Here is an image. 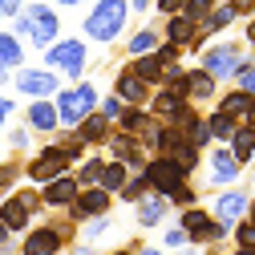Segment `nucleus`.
Returning <instances> with one entry per match:
<instances>
[{"label": "nucleus", "instance_id": "9d476101", "mask_svg": "<svg viewBox=\"0 0 255 255\" xmlns=\"http://www.w3.org/2000/svg\"><path fill=\"white\" fill-rule=\"evenodd\" d=\"M243 170L247 166H239L235 158H231V150H227V142H211L207 146V190H219V186H231V182H243Z\"/></svg>", "mask_w": 255, "mask_h": 255}, {"label": "nucleus", "instance_id": "f03ea898", "mask_svg": "<svg viewBox=\"0 0 255 255\" xmlns=\"http://www.w3.org/2000/svg\"><path fill=\"white\" fill-rule=\"evenodd\" d=\"M247 49H251L247 41H207V45L195 49V57L219 85H231V77L247 65V61H255V53H247Z\"/></svg>", "mask_w": 255, "mask_h": 255}, {"label": "nucleus", "instance_id": "603ef678", "mask_svg": "<svg viewBox=\"0 0 255 255\" xmlns=\"http://www.w3.org/2000/svg\"><path fill=\"white\" fill-rule=\"evenodd\" d=\"M130 12H138V16H146V12H150V0H130Z\"/></svg>", "mask_w": 255, "mask_h": 255}, {"label": "nucleus", "instance_id": "f3484780", "mask_svg": "<svg viewBox=\"0 0 255 255\" xmlns=\"http://www.w3.org/2000/svg\"><path fill=\"white\" fill-rule=\"evenodd\" d=\"M24 126L41 138H53L61 130V118H57V102L53 98H28L24 106Z\"/></svg>", "mask_w": 255, "mask_h": 255}, {"label": "nucleus", "instance_id": "a18cd8bd", "mask_svg": "<svg viewBox=\"0 0 255 255\" xmlns=\"http://www.w3.org/2000/svg\"><path fill=\"white\" fill-rule=\"evenodd\" d=\"M182 4H186V0H150V8H154L158 16H170V12H182Z\"/></svg>", "mask_w": 255, "mask_h": 255}, {"label": "nucleus", "instance_id": "58836bf2", "mask_svg": "<svg viewBox=\"0 0 255 255\" xmlns=\"http://www.w3.org/2000/svg\"><path fill=\"white\" fill-rule=\"evenodd\" d=\"M33 130H28V126L20 122V126H12V130H8V146H12V154H28V150H33Z\"/></svg>", "mask_w": 255, "mask_h": 255}, {"label": "nucleus", "instance_id": "c756f323", "mask_svg": "<svg viewBox=\"0 0 255 255\" xmlns=\"http://www.w3.org/2000/svg\"><path fill=\"white\" fill-rule=\"evenodd\" d=\"M219 110H227L231 118H247V106H251V93H243L239 85H227V89H219V98H215Z\"/></svg>", "mask_w": 255, "mask_h": 255}, {"label": "nucleus", "instance_id": "f257e3e1", "mask_svg": "<svg viewBox=\"0 0 255 255\" xmlns=\"http://www.w3.org/2000/svg\"><path fill=\"white\" fill-rule=\"evenodd\" d=\"M130 0H89V12L81 20V37L89 45H118L126 37V28H130Z\"/></svg>", "mask_w": 255, "mask_h": 255}, {"label": "nucleus", "instance_id": "4468645a", "mask_svg": "<svg viewBox=\"0 0 255 255\" xmlns=\"http://www.w3.org/2000/svg\"><path fill=\"white\" fill-rule=\"evenodd\" d=\"M102 150H106V158H118V162H126L130 170H142L146 166V146H142V138L138 134H130V130H110V138L102 142Z\"/></svg>", "mask_w": 255, "mask_h": 255}, {"label": "nucleus", "instance_id": "a211bd4d", "mask_svg": "<svg viewBox=\"0 0 255 255\" xmlns=\"http://www.w3.org/2000/svg\"><path fill=\"white\" fill-rule=\"evenodd\" d=\"M150 89H154V85H146V81L130 69V61L114 73V85H110V93H118L126 106H146V102H150Z\"/></svg>", "mask_w": 255, "mask_h": 255}, {"label": "nucleus", "instance_id": "393cba45", "mask_svg": "<svg viewBox=\"0 0 255 255\" xmlns=\"http://www.w3.org/2000/svg\"><path fill=\"white\" fill-rule=\"evenodd\" d=\"M102 166H106V150L93 146L85 158H77V162H73V178H77L81 186H93V182L102 178Z\"/></svg>", "mask_w": 255, "mask_h": 255}, {"label": "nucleus", "instance_id": "5701e85b", "mask_svg": "<svg viewBox=\"0 0 255 255\" xmlns=\"http://www.w3.org/2000/svg\"><path fill=\"white\" fill-rule=\"evenodd\" d=\"M73 130H77V134L85 138V146L93 150V146H102V142L110 138V130H114V118H106L102 110H89V114H85V118L73 126Z\"/></svg>", "mask_w": 255, "mask_h": 255}, {"label": "nucleus", "instance_id": "f8f14e48", "mask_svg": "<svg viewBox=\"0 0 255 255\" xmlns=\"http://www.w3.org/2000/svg\"><path fill=\"white\" fill-rule=\"evenodd\" d=\"M247 199H251V182H231V186H219L215 199H211V215L219 223H227V227H235V223L247 215Z\"/></svg>", "mask_w": 255, "mask_h": 255}, {"label": "nucleus", "instance_id": "6e6d98bb", "mask_svg": "<svg viewBox=\"0 0 255 255\" xmlns=\"http://www.w3.org/2000/svg\"><path fill=\"white\" fill-rule=\"evenodd\" d=\"M0 85H8V69L4 65H0Z\"/></svg>", "mask_w": 255, "mask_h": 255}, {"label": "nucleus", "instance_id": "2f4dec72", "mask_svg": "<svg viewBox=\"0 0 255 255\" xmlns=\"http://www.w3.org/2000/svg\"><path fill=\"white\" fill-rule=\"evenodd\" d=\"M130 174H134V170L126 166V162H118V158H106V166H102V178H98V182L110 190V195H118V190H122V182L130 178Z\"/></svg>", "mask_w": 255, "mask_h": 255}, {"label": "nucleus", "instance_id": "49530a36", "mask_svg": "<svg viewBox=\"0 0 255 255\" xmlns=\"http://www.w3.org/2000/svg\"><path fill=\"white\" fill-rule=\"evenodd\" d=\"M227 4H231V12L243 20V16H251L255 12V0H227Z\"/></svg>", "mask_w": 255, "mask_h": 255}, {"label": "nucleus", "instance_id": "1a4fd4ad", "mask_svg": "<svg viewBox=\"0 0 255 255\" xmlns=\"http://www.w3.org/2000/svg\"><path fill=\"white\" fill-rule=\"evenodd\" d=\"M69 235H73V223H33L24 235H20V247L24 255H57L69 247Z\"/></svg>", "mask_w": 255, "mask_h": 255}, {"label": "nucleus", "instance_id": "5fc2aeb1", "mask_svg": "<svg viewBox=\"0 0 255 255\" xmlns=\"http://www.w3.org/2000/svg\"><path fill=\"white\" fill-rule=\"evenodd\" d=\"M243 122H251V126H255V93H251V106H247V118H243Z\"/></svg>", "mask_w": 255, "mask_h": 255}, {"label": "nucleus", "instance_id": "0eeeda50", "mask_svg": "<svg viewBox=\"0 0 255 255\" xmlns=\"http://www.w3.org/2000/svg\"><path fill=\"white\" fill-rule=\"evenodd\" d=\"M61 170H73V158H69V150H65L61 138H49L37 154L24 158V182H33V186L49 182V178L61 174Z\"/></svg>", "mask_w": 255, "mask_h": 255}, {"label": "nucleus", "instance_id": "79ce46f5", "mask_svg": "<svg viewBox=\"0 0 255 255\" xmlns=\"http://www.w3.org/2000/svg\"><path fill=\"white\" fill-rule=\"evenodd\" d=\"M162 247H166V251H182V247H186V231H182V223H174V227L162 231Z\"/></svg>", "mask_w": 255, "mask_h": 255}, {"label": "nucleus", "instance_id": "2eb2a0df", "mask_svg": "<svg viewBox=\"0 0 255 255\" xmlns=\"http://www.w3.org/2000/svg\"><path fill=\"white\" fill-rule=\"evenodd\" d=\"M65 211H69V223H85V219H93V215L114 211V195H110L102 182H93V186H81V190H77L73 203H69Z\"/></svg>", "mask_w": 255, "mask_h": 255}, {"label": "nucleus", "instance_id": "6ab92c4d", "mask_svg": "<svg viewBox=\"0 0 255 255\" xmlns=\"http://www.w3.org/2000/svg\"><path fill=\"white\" fill-rule=\"evenodd\" d=\"M166 215H170V199H166V195H158V190H146V195L134 203V219H138V227H142V231L162 227Z\"/></svg>", "mask_w": 255, "mask_h": 255}, {"label": "nucleus", "instance_id": "4d7b16f0", "mask_svg": "<svg viewBox=\"0 0 255 255\" xmlns=\"http://www.w3.org/2000/svg\"><path fill=\"white\" fill-rule=\"evenodd\" d=\"M0 20H4V12H0Z\"/></svg>", "mask_w": 255, "mask_h": 255}, {"label": "nucleus", "instance_id": "6e6552de", "mask_svg": "<svg viewBox=\"0 0 255 255\" xmlns=\"http://www.w3.org/2000/svg\"><path fill=\"white\" fill-rule=\"evenodd\" d=\"M24 16H28V33L24 45H33L37 53L49 49L61 37V8L57 4H41V0H24Z\"/></svg>", "mask_w": 255, "mask_h": 255}, {"label": "nucleus", "instance_id": "72a5a7b5", "mask_svg": "<svg viewBox=\"0 0 255 255\" xmlns=\"http://www.w3.org/2000/svg\"><path fill=\"white\" fill-rule=\"evenodd\" d=\"M77 227H81V239H85V243H98V239H106V235L114 231V219H110V211H106V215H93V219L77 223Z\"/></svg>", "mask_w": 255, "mask_h": 255}, {"label": "nucleus", "instance_id": "9b49d317", "mask_svg": "<svg viewBox=\"0 0 255 255\" xmlns=\"http://www.w3.org/2000/svg\"><path fill=\"white\" fill-rule=\"evenodd\" d=\"M65 85L49 65H20L12 69V89L20 93V98H53V93Z\"/></svg>", "mask_w": 255, "mask_h": 255}, {"label": "nucleus", "instance_id": "473e14b6", "mask_svg": "<svg viewBox=\"0 0 255 255\" xmlns=\"http://www.w3.org/2000/svg\"><path fill=\"white\" fill-rule=\"evenodd\" d=\"M146 190H150V182H146V174L142 170H134L130 178H126L122 182V190H118V195H114V203H126V207H134L142 195H146Z\"/></svg>", "mask_w": 255, "mask_h": 255}, {"label": "nucleus", "instance_id": "f704fd0d", "mask_svg": "<svg viewBox=\"0 0 255 255\" xmlns=\"http://www.w3.org/2000/svg\"><path fill=\"white\" fill-rule=\"evenodd\" d=\"M235 122H239V118H231L227 110H219V106L207 114V126H211V138H215V142H227L231 130H235Z\"/></svg>", "mask_w": 255, "mask_h": 255}, {"label": "nucleus", "instance_id": "dca6fc26", "mask_svg": "<svg viewBox=\"0 0 255 255\" xmlns=\"http://www.w3.org/2000/svg\"><path fill=\"white\" fill-rule=\"evenodd\" d=\"M37 190H41V203H45V211H65V207L73 203V195L81 190V182L73 178V170H61V174H53L49 182H41Z\"/></svg>", "mask_w": 255, "mask_h": 255}, {"label": "nucleus", "instance_id": "c85d7f7f", "mask_svg": "<svg viewBox=\"0 0 255 255\" xmlns=\"http://www.w3.org/2000/svg\"><path fill=\"white\" fill-rule=\"evenodd\" d=\"M130 69H134V73H138L146 85H158V81H162V69H166V65H162V61H158V53L150 49V53L130 57Z\"/></svg>", "mask_w": 255, "mask_h": 255}, {"label": "nucleus", "instance_id": "ea45409f", "mask_svg": "<svg viewBox=\"0 0 255 255\" xmlns=\"http://www.w3.org/2000/svg\"><path fill=\"white\" fill-rule=\"evenodd\" d=\"M154 53H158V61H162V65H170V61H182V57H186V49L174 45V41H166V37L154 45Z\"/></svg>", "mask_w": 255, "mask_h": 255}, {"label": "nucleus", "instance_id": "09e8293b", "mask_svg": "<svg viewBox=\"0 0 255 255\" xmlns=\"http://www.w3.org/2000/svg\"><path fill=\"white\" fill-rule=\"evenodd\" d=\"M24 8V0H0V12H4V20L12 16V12H20Z\"/></svg>", "mask_w": 255, "mask_h": 255}, {"label": "nucleus", "instance_id": "423d86ee", "mask_svg": "<svg viewBox=\"0 0 255 255\" xmlns=\"http://www.w3.org/2000/svg\"><path fill=\"white\" fill-rule=\"evenodd\" d=\"M98 98H102V89L93 85V81H65L57 93H53V102H57V118L65 130H73V126L89 114V110H98Z\"/></svg>", "mask_w": 255, "mask_h": 255}, {"label": "nucleus", "instance_id": "ddd939ff", "mask_svg": "<svg viewBox=\"0 0 255 255\" xmlns=\"http://www.w3.org/2000/svg\"><path fill=\"white\" fill-rule=\"evenodd\" d=\"M142 174H146L150 190H158V195H166V199H170V190H174V186H182V182L190 178L170 154H150V158H146V166H142Z\"/></svg>", "mask_w": 255, "mask_h": 255}, {"label": "nucleus", "instance_id": "8fccbe9b", "mask_svg": "<svg viewBox=\"0 0 255 255\" xmlns=\"http://www.w3.org/2000/svg\"><path fill=\"white\" fill-rule=\"evenodd\" d=\"M12 239H16V235L4 227V223H0V251H12Z\"/></svg>", "mask_w": 255, "mask_h": 255}, {"label": "nucleus", "instance_id": "bb28decb", "mask_svg": "<svg viewBox=\"0 0 255 255\" xmlns=\"http://www.w3.org/2000/svg\"><path fill=\"white\" fill-rule=\"evenodd\" d=\"M158 41H162V33H158V24H138L130 37H126V57H138V53H150Z\"/></svg>", "mask_w": 255, "mask_h": 255}, {"label": "nucleus", "instance_id": "b1692460", "mask_svg": "<svg viewBox=\"0 0 255 255\" xmlns=\"http://www.w3.org/2000/svg\"><path fill=\"white\" fill-rule=\"evenodd\" d=\"M186 89H190V102H195V106H207V102L219 98V81H215L203 65L186 69Z\"/></svg>", "mask_w": 255, "mask_h": 255}, {"label": "nucleus", "instance_id": "4be33fe9", "mask_svg": "<svg viewBox=\"0 0 255 255\" xmlns=\"http://www.w3.org/2000/svg\"><path fill=\"white\" fill-rule=\"evenodd\" d=\"M227 150H231V158L239 166H251L255 162V126L251 122H235V130H231V138H227Z\"/></svg>", "mask_w": 255, "mask_h": 255}, {"label": "nucleus", "instance_id": "a878e982", "mask_svg": "<svg viewBox=\"0 0 255 255\" xmlns=\"http://www.w3.org/2000/svg\"><path fill=\"white\" fill-rule=\"evenodd\" d=\"M0 65H4L8 73L24 65V41L12 33V28H0Z\"/></svg>", "mask_w": 255, "mask_h": 255}, {"label": "nucleus", "instance_id": "37998d69", "mask_svg": "<svg viewBox=\"0 0 255 255\" xmlns=\"http://www.w3.org/2000/svg\"><path fill=\"white\" fill-rule=\"evenodd\" d=\"M231 85H239L243 93H255V61H247V65L231 77Z\"/></svg>", "mask_w": 255, "mask_h": 255}, {"label": "nucleus", "instance_id": "20e7f679", "mask_svg": "<svg viewBox=\"0 0 255 255\" xmlns=\"http://www.w3.org/2000/svg\"><path fill=\"white\" fill-rule=\"evenodd\" d=\"M41 211H45V203H41V190L33 182H24V186L0 195V223H4L12 235H24L41 219Z\"/></svg>", "mask_w": 255, "mask_h": 255}, {"label": "nucleus", "instance_id": "c9c22d12", "mask_svg": "<svg viewBox=\"0 0 255 255\" xmlns=\"http://www.w3.org/2000/svg\"><path fill=\"white\" fill-rule=\"evenodd\" d=\"M231 239H235V251L239 255H255V223L251 219H239L231 227Z\"/></svg>", "mask_w": 255, "mask_h": 255}, {"label": "nucleus", "instance_id": "864d4df0", "mask_svg": "<svg viewBox=\"0 0 255 255\" xmlns=\"http://www.w3.org/2000/svg\"><path fill=\"white\" fill-rule=\"evenodd\" d=\"M243 219H251V223H255V190H251V199H247V215H243Z\"/></svg>", "mask_w": 255, "mask_h": 255}, {"label": "nucleus", "instance_id": "7ed1b4c3", "mask_svg": "<svg viewBox=\"0 0 255 255\" xmlns=\"http://www.w3.org/2000/svg\"><path fill=\"white\" fill-rule=\"evenodd\" d=\"M89 41L85 37H57L49 49H41V65H49L61 81H81L89 73Z\"/></svg>", "mask_w": 255, "mask_h": 255}, {"label": "nucleus", "instance_id": "4c0bfd02", "mask_svg": "<svg viewBox=\"0 0 255 255\" xmlns=\"http://www.w3.org/2000/svg\"><path fill=\"white\" fill-rule=\"evenodd\" d=\"M190 203H199V186L186 178L182 186H174V190H170V211H182V207H190Z\"/></svg>", "mask_w": 255, "mask_h": 255}, {"label": "nucleus", "instance_id": "c03bdc74", "mask_svg": "<svg viewBox=\"0 0 255 255\" xmlns=\"http://www.w3.org/2000/svg\"><path fill=\"white\" fill-rule=\"evenodd\" d=\"M8 118H16V98H8V93H0V134L8 130Z\"/></svg>", "mask_w": 255, "mask_h": 255}, {"label": "nucleus", "instance_id": "cd10ccee", "mask_svg": "<svg viewBox=\"0 0 255 255\" xmlns=\"http://www.w3.org/2000/svg\"><path fill=\"white\" fill-rule=\"evenodd\" d=\"M178 130L186 134V142H195L199 150H207V146L215 142V138H211V126H207V114H203V110H195V114H190V118L178 126Z\"/></svg>", "mask_w": 255, "mask_h": 255}, {"label": "nucleus", "instance_id": "3c124183", "mask_svg": "<svg viewBox=\"0 0 255 255\" xmlns=\"http://www.w3.org/2000/svg\"><path fill=\"white\" fill-rule=\"evenodd\" d=\"M57 8H89V0H53Z\"/></svg>", "mask_w": 255, "mask_h": 255}, {"label": "nucleus", "instance_id": "a19ab883", "mask_svg": "<svg viewBox=\"0 0 255 255\" xmlns=\"http://www.w3.org/2000/svg\"><path fill=\"white\" fill-rule=\"evenodd\" d=\"M211 8H215V0H186V4H182V16H190L195 24H203Z\"/></svg>", "mask_w": 255, "mask_h": 255}, {"label": "nucleus", "instance_id": "412c9836", "mask_svg": "<svg viewBox=\"0 0 255 255\" xmlns=\"http://www.w3.org/2000/svg\"><path fill=\"white\" fill-rule=\"evenodd\" d=\"M186 102H190V98L174 93L170 85H154V89H150V102H146V110H150L158 122H174V118H178V110H182Z\"/></svg>", "mask_w": 255, "mask_h": 255}, {"label": "nucleus", "instance_id": "e433bc0d", "mask_svg": "<svg viewBox=\"0 0 255 255\" xmlns=\"http://www.w3.org/2000/svg\"><path fill=\"white\" fill-rule=\"evenodd\" d=\"M24 178V162H20V154L16 158H4V162H0V195H4L8 186H16Z\"/></svg>", "mask_w": 255, "mask_h": 255}, {"label": "nucleus", "instance_id": "7c9ffc66", "mask_svg": "<svg viewBox=\"0 0 255 255\" xmlns=\"http://www.w3.org/2000/svg\"><path fill=\"white\" fill-rule=\"evenodd\" d=\"M150 110L146 106H122V114L114 118V126H118V130H130V134H142L146 130V126H150Z\"/></svg>", "mask_w": 255, "mask_h": 255}, {"label": "nucleus", "instance_id": "aec40b11", "mask_svg": "<svg viewBox=\"0 0 255 255\" xmlns=\"http://www.w3.org/2000/svg\"><path fill=\"white\" fill-rule=\"evenodd\" d=\"M162 24H158V33H162L166 41H174V45H182L186 53L195 49V41H199V24L190 20V16H182V12H170V16H158Z\"/></svg>", "mask_w": 255, "mask_h": 255}, {"label": "nucleus", "instance_id": "39448f33", "mask_svg": "<svg viewBox=\"0 0 255 255\" xmlns=\"http://www.w3.org/2000/svg\"><path fill=\"white\" fill-rule=\"evenodd\" d=\"M178 223H182V231H186V247H190V251L231 243V227H227V223H219L211 211H203L199 203L182 207V211H178Z\"/></svg>", "mask_w": 255, "mask_h": 255}, {"label": "nucleus", "instance_id": "de8ad7c7", "mask_svg": "<svg viewBox=\"0 0 255 255\" xmlns=\"http://www.w3.org/2000/svg\"><path fill=\"white\" fill-rule=\"evenodd\" d=\"M243 20H247V24H243V41L255 49V12H251V16H243Z\"/></svg>", "mask_w": 255, "mask_h": 255}]
</instances>
